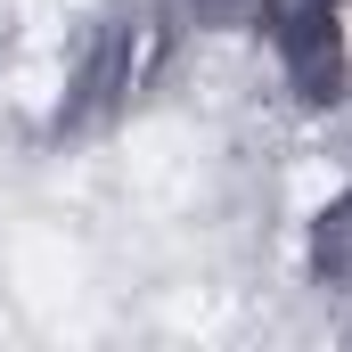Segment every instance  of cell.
I'll use <instances>...</instances> for the list:
<instances>
[{
  "mask_svg": "<svg viewBox=\"0 0 352 352\" xmlns=\"http://www.w3.org/2000/svg\"><path fill=\"white\" fill-rule=\"evenodd\" d=\"M180 50H188V16L180 0H115L98 8L58 58V90H50V131L58 140H98L123 131L156 90L173 82Z\"/></svg>",
  "mask_w": 352,
  "mask_h": 352,
  "instance_id": "cell-1",
  "label": "cell"
},
{
  "mask_svg": "<svg viewBox=\"0 0 352 352\" xmlns=\"http://www.w3.org/2000/svg\"><path fill=\"white\" fill-rule=\"evenodd\" d=\"M303 278H311L328 303L352 311V173L328 188V205H320L311 230H303Z\"/></svg>",
  "mask_w": 352,
  "mask_h": 352,
  "instance_id": "cell-2",
  "label": "cell"
}]
</instances>
